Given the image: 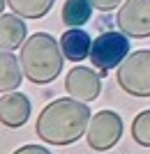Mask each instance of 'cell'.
<instances>
[{
    "instance_id": "11",
    "label": "cell",
    "mask_w": 150,
    "mask_h": 154,
    "mask_svg": "<svg viewBox=\"0 0 150 154\" xmlns=\"http://www.w3.org/2000/svg\"><path fill=\"white\" fill-rule=\"evenodd\" d=\"M21 76H23L21 62L9 51L0 48V94L16 90L21 85Z\"/></svg>"
},
{
    "instance_id": "12",
    "label": "cell",
    "mask_w": 150,
    "mask_h": 154,
    "mask_svg": "<svg viewBox=\"0 0 150 154\" xmlns=\"http://www.w3.org/2000/svg\"><path fill=\"white\" fill-rule=\"evenodd\" d=\"M92 2L90 0H65L62 5V23L67 28H81L90 21Z\"/></svg>"
},
{
    "instance_id": "15",
    "label": "cell",
    "mask_w": 150,
    "mask_h": 154,
    "mask_svg": "<svg viewBox=\"0 0 150 154\" xmlns=\"http://www.w3.org/2000/svg\"><path fill=\"white\" fill-rule=\"evenodd\" d=\"M92 7L95 9H99V12H111V9H116L118 5H123L125 0H90Z\"/></svg>"
},
{
    "instance_id": "8",
    "label": "cell",
    "mask_w": 150,
    "mask_h": 154,
    "mask_svg": "<svg viewBox=\"0 0 150 154\" xmlns=\"http://www.w3.org/2000/svg\"><path fill=\"white\" fill-rule=\"evenodd\" d=\"M30 117V99L23 92H5L0 97V124L19 129Z\"/></svg>"
},
{
    "instance_id": "1",
    "label": "cell",
    "mask_w": 150,
    "mask_h": 154,
    "mask_svg": "<svg viewBox=\"0 0 150 154\" xmlns=\"http://www.w3.org/2000/svg\"><path fill=\"white\" fill-rule=\"evenodd\" d=\"M90 124V108L78 99H56L46 103L39 113L35 131L39 140L51 145H72L88 131Z\"/></svg>"
},
{
    "instance_id": "4",
    "label": "cell",
    "mask_w": 150,
    "mask_h": 154,
    "mask_svg": "<svg viewBox=\"0 0 150 154\" xmlns=\"http://www.w3.org/2000/svg\"><path fill=\"white\" fill-rule=\"evenodd\" d=\"M129 55V37L125 32H102L90 48L92 64L102 71H109L113 67H120L125 58Z\"/></svg>"
},
{
    "instance_id": "9",
    "label": "cell",
    "mask_w": 150,
    "mask_h": 154,
    "mask_svg": "<svg viewBox=\"0 0 150 154\" xmlns=\"http://www.w3.org/2000/svg\"><path fill=\"white\" fill-rule=\"evenodd\" d=\"M28 28L19 14H0V48L2 51H16L26 44Z\"/></svg>"
},
{
    "instance_id": "16",
    "label": "cell",
    "mask_w": 150,
    "mask_h": 154,
    "mask_svg": "<svg viewBox=\"0 0 150 154\" xmlns=\"http://www.w3.org/2000/svg\"><path fill=\"white\" fill-rule=\"evenodd\" d=\"M14 154H51L46 147H42V145H23V147H19Z\"/></svg>"
},
{
    "instance_id": "6",
    "label": "cell",
    "mask_w": 150,
    "mask_h": 154,
    "mask_svg": "<svg viewBox=\"0 0 150 154\" xmlns=\"http://www.w3.org/2000/svg\"><path fill=\"white\" fill-rule=\"evenodd\" d=\"M118 30L132 39L150 37V0H125L116 16Z\"/></svg>"
},
{
    "instance_id": "13",
    "label": "cell",
    "mask_w": 150,
    "mask_h": 154,
    "mask_svg": "<svg viewBox=\"0 0 150 154\" xmlns=\"http://www.w3.org/2000/svg\"><path fill=\"white\" fill-rule=\"evenodd\" d=\"M56 0H7V5L21 19H42L49 14Z\"/></svg>"
},
{
    "instance_id": "5",
    "label": "cell",
    "mask_w": 150,
    "mask_h": 154,
    "mask_svg": "<svg viewBox=\"0 0 150 154\" xmlns=\"http://www.w3.org/2000/svg\"><path fill=\"white\" fill-rule=\"evenodd\" d=\"M123 136V117L113 110H99L95 117H90L85 140L95 152H106L111 149Z\"/></svg>"
},
{
    "instance_id": "2",
    "label": "cell",
    "mask_w": 150,
    "mask_h": 154,
    "mask_svg": "<svg viewBox=\"0 0 150 154\" xmlns=\"http://www.w3.org/2000/svg\"><path fill=\"white\" fill-rule=\"evenodd\" d=\"M62 48L51 35L46 32H35L26 39L21 46V69L28 81L37 85H46L56 81L62 71Z\"/></svg>"
},
{
    "instance_id": "3",
    "label": "cell",
    "mask_w": 150,
    "mask_h": 154,
    "mask_svg": "<svg viewBox=\"0 0 150 154\" xmlns=\"http://www.w3.org/2000/svg\"><path fill=\"white\" fill-rule=\"evenodd\" d=\"M118 85L132 97H150V48L129 53L118 67Z\"/></svg>"
},
{
    "instance_id": "17",
    "label": "cell",
    "mask_w": 150,
    "mask_h": 154,
    "mask_svg": "<svg viewBox=\"0 0 150 154\" xmlns=\"http://www.w3.org/2000/svg\"><path fill=\"white\" fill-rule=\"evenodd\" d=\"M5 5H7V0H0V14H2V9H5Z\"/></svg>"
},
{
    "instance_id": "14",
    "label": "cell",
    "mask_w": 150,
    "mask_h": 154,
    "mask_svg": "<svg viewBox=\"0 0 150 154\" xmlns=\"http://www.w3.org/2000/svg\"><path fill=\"white\" fill-rule=\"evenodd\" d=\"M132 138L141 147H150V110H143L132 122Z\"/></svg>"
},
{
    "instance_id": "7",
    "label": "cell",
    "mask_w": 150,
    "mask_h": 154,
    "mask_svg": "<svg viewBox=\"0 0 150 154\" xmlns=\"http://www.w3.org/2000/svg\"><path fill=\"white\" fill-rule=\"evenodd\" d=\"M65 90L69 92L72 99L78 101H92L102 92V81L92 69L88 67H74L65 78Z\"/></svg>"
},
{
    "instance_id": "10",
    "label": "cell",
    "mask_w": 150,
    "mask_h": 154,
    "mask_svg": "<svg viewBox=\"0 0 150 154\" xmlns=\"http://www.w3.org/2000/svg\"><path fill=\"white\" fill-rule=\"evenodd\" d=\"M60 48H62V55L72 62H81V60L90 58V35L81 28H69L67 32H62L60 37Z\"/></svg>"
}]
</instances>
